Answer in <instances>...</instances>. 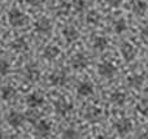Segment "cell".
Returning a JSON list of instances; mask_svg holds the SVG:
<instances>
[{"instance_id":"1","label":"cell","mask_w":148,"mask_h":139,"mask_svg":"<svg viewBox=\"0 0 148 139\" xmlns=\"http://www.w3.org/2000/svg\"><path fill=\"white\" fill-rule=\"evenodd\" d=\"M8 21H9V23L13 27H21V26H23L27 22V16L23 12H21L20 9L13 8V9H10L8 12Z\"/></svg>"},{"instance_id":"2","label":"cell","mask_w":148,"mask_h":139,"mask_svg":"<svg viewBox=\"0 0 148 139\" xmlns=\"http://www.w3.org/2000/svg\"><path fill=\"white\" fill-rule=\"evenodd\" d=\"M97 72L104 78H113L116 75V73H117V68L110 61H103L97 66Z\"/></svg>"},{"instance_id":"3","label":"cell","mask_w":148,"mask_h":139,"mask_svg":"<svg viewBox=\"0 0 148 139\" xmlns=\"http://www.w3.org/2000/svg\"><path fill=\"white\" fill-rule=\"evenodd\" d=\"M83 117L86 121L91 122V124H95V122H97L101 118V109L97 108V107H94V105H88L84 108Z\"/></svg>"},{"instance_id":"4","label":"cell","mask_w":148,"mask_h":139,"mask_svg":"<svg viewBox=\"0 0 148 139\" xmlns=\"http://www.w3.org/2000/svg\"><path fill=\"white\" fill-rule=\"evenodd\" d=\"M55 111L60 116H66V114H69L73 111V104L69 100H66V99L61 98L55 101Z\"/></svg>"},{"instance_id":"5","label":"cell","mask_w":148,"mask_h":139,"mask_svg":"<svg viewBox=\"0 0 148 139\" xmlns=\"http://www.w3.org/2000/svg\"><path fill=\"white\" fill-rule=\"evenodd\" d=\"M120 51H121L122 57L125 59V61H127V62L133 61L136 57V48L131 43H129V42H123V43L121 44Z\"/></svg>"},{"instance_id":"6","label":"cell","mask_w":148,"mask_h":139,"mask_svg":"<svg viewBox=\"0 0 148 139\" xmlns=\"http://www.w3.org/2000/svg\"><path fill=\"white\" fill-rule=\"evenodd\" d=\"M70 65L74 70H83L88 66V59L83 53H75L70 60Z\"/></svg>"},{"instance_id":"7","label":"cell","mask_w":148,"mask_h":139,"mask_svg":"<svg viewBox=\"0 0 148 139\" xmlns=\"http://www.w3.org/2000/svg\"><path fill=\"white\" fill-rule=\"evenodd\" d=\"M44 103V98L40 92H31L26 96V105L31 109L39 108Z\"/></svg>"},{"instance_id":"8","label":"cell","mask_w":148,"mask_h":139,"mask_svg":"<svg viewBox=\"0 0 148 139\" xmlns=\"http://www.w3.org/2000/svg\"><path fill=\"white\" fill-rule=\"evenodd\" d=\"M49 82L53 86H64L68 82V74L65 70H55L49 75Z\"/></svg>"},{"instance_id":"9","label":"cell","mask_w":148,"mask_h":139,"mask_svg":"<svg viewBox=\"0 0 148 139\" xmlns=\"http://www.w3.org/2000/svg\"><path fill=\"white\" fill-rule=\"evenodd\" d=\"M114 129L117 130L118 134L123 137V135L129 134V133L131 131V129H133V122H131L130 118H121L116 122Z\"/></svg>"},{"instance_id":"10","label":"cell","mask_w":148,"mask_h":139,"mask_svg":"<svg viewBox=\"0 0 148 139\" xmlns=\"http://www.w3.org/2000/svg\"><path fill=\"white\" fill-rule=\"evenodd\" d=\"M25 121V116L17 111H10L7 116V122L12 127H20Z\"/></svg>"},{"instance_id":"11","label":"cell","mask_w":148,"mask_h":139,"mask_svg":"<svg viewBox=\"0 0 148 139\" xmlns=\"http://www.w3.org/2000/svg\"><path fill=\"white\" fill-rule=\"evenodd\" d=\"M51 133V124L46 120H40L35 124V134L39 138H47Z\"/></svg>"},{"instance_id":"12","label":"cell","mask_w":148,"mask_h":139,"mask_svg":"<svg viewBox=\"0 0 148 139\" xmlns=\"http://www.w3.org/2000/svg\"><path fill=\"white\" fill-rule=\"evenodd\" d=\"M51 29H52L51 21L46 17H40L35 22V31L39 34H48L51 31Z\"/></svg>"},{"instance_id":"13","label":"cell","mask_w":148,"mask_h":139,"mask_svg":"<svg viewBox=\"0 0 148 139\" xmlns=\"http://www.w3.org/2000/svg\"><path fill=\"white\" fill-rule=\"evenodd\" d=\"M23 74H25L26 79L30 81V82H36V81L40 78V72H39V69L35 65H27V66L25 68Z\"/></svg>"},{"instance_id":"14","label":"cell","mask_w":148,"mask_h":139,"mask_svg":"<svg viewBox=\"0 0 148 139\" xmlns=\"http://www.w3.org/2000/svg\"><path fill=\"white\" fill-rule=\"evenodd\" d=\"M77 92L81 96H91L94 94V85L91 82L83 81L77 86Z\"/></svg>"},{"instance_id":"15","label":"cell","mask_w":148,"mask_h":139,"mask_svg":"<svg viewBox=\"0 0 148 139\" xmlns=\"http://www.w3.org/2000/svg\"><path fill=\"white\" fill-rule=\"evenodd\" d=\"M147 8L148 5L144 0H133L131 1V10L136 16H143L147 12Z\"/></svg>"},{"instance_id":"16","label":"cell","mask_w":148,"mask_h":139,"mask_svg":"<svg viewBox=\"0 0 148 139\" xmlns=\"http://www.w3.org/2000/svg\"><path fill=\"white\" fill-rule=\"evenodd\" d=\"M62 35H64L65 40L69 42V43L75 42L79 38V33L74 26H65L64 30H62Z\"/></svg>"},{"instance_id":"17","label":"cell","mask_w":148,"mask_h":139,"mask_svg":"<svg viewBox=\"0 0 148 139\" xmlns=\"http://www.w3.org/2000/svg\"><path fill=\"white\" fill-rule=\"evenodd\" d=\"M0 95H1V99L3 100H13V99L16 98V95H17V90H16L13 86H3L1 90H0Z\"/></svg>"},{"instance_id":"18","label":"cell","mask_w":148,"mask_h":139,"mask_svg":"<svg viewBox=\"0 0 148 139\" xmlns=\"http://www.w3.org/2000/svg\"><path fill=\"white\" fill-rule=\"evenodd\" d=\"M60 55V48L57 46H47L43 51V57L48 61H53Z\"/></svg>"},{"instance_id":"19","label":"cell","mask_w":148,"mask_h":139,"mask_svg":"<svg viewBox=\"0 0 148 139\" xmlns=\"http://www.w3.org/2000/svg\"><path fill=\"white\" fill-rule=\"evenodd\" d=\"M108 46H109V40L105 36H96L94 39V42H92V47L99 52L105 51L108 48Z\"/></svg>"},{"instance_id":"20","label":"cell","mask_w":148,"mask_h":139,"mask_svg":"<svg viewBox=\"0 0 148 139\" xmlns=\"http://www.w3.org/2000/svg\"><path fill=\"white\" fill-rule=\"evenodd\" d=\"M10 47H12V49L14 52H26L29 49L27 42H26L23 38L14 39V40L12 42V44H10Z\"/></svg>"},{"instance_id":"21","label":"cell","mask_w":148,"mask_h":139,"mask_svg":"<svg viewBox=\"0 0 148 139\" xmlns=\"http://www.w3.org/2000/svg\"><path fill=\"white\" fill-rule=\"evenodd\" d=\"M144 77L142 74H131L127 77V85L133 88H139L143 86Z\"/></svg>"},{"instance_id":"22","label":"cell","mask_w":148,"mask_h":139,"mask_svg":"<svg viewBox=\"0 0 148 139\" xmlns=\"http://www.w3.org/2000/svg\"><path fill=\"white\" fill-rule=\"evenodd\" d=\"M110 101H112L113 104H116V105H122L123 103L126 101V94L122 92V91H113L112 94H110Z\"/></svg>"},{"instance_id":"23","label":"cell","mask_w":148,"mask_h":139,"mask_svg":"<svg viewBox=\"0 0 148 139\" xmlns=\"http://www.w3.org/2000/svg\"><path fill=\"white\" fill-rule=\"evenodd\" d=\"M23 116H25V120H26V121L31 122V124H34V125H35L36 122H39V121L42 120L40 113H39V112H36V111H33V109L27 111V112H26V114H23Z\"/></svg>"},{"instance_id":"24","label":"cell","mask_w":148,"mask_h":139,"mask_svg":"<svg viewBox=\"0 0 148 139\" xmlns=\"http://www.w3.org/2000/svg\"><path fill=\"white\" fill-rule=\"evenodd\" d=\"M86 22L88 25H97L100 22V14L96 10H90L86 16Z\"/></svg>"},{"instance_id":"25","label":"cell","mask_w":148,"mask_h":139,"mask_svg":"<svg viewBox=\"0 0 148 139\" xmlns=\"http://www.w3.org/2000/svg\"><path fill=\"white\" fill-rule=\"evenodd\" d=\"M113 29H114V33L117 34H122L123 31L127 29V25H126V21L123 20V18H120V20L114 21V23H113Z\"/></svg>"},{"instance_id":"26","label":"cell","mask_w":148,"mask_h":139,"mask_svg":"<svg viewBox=\"0 0 148 139\" xmlns=\"http://www.w3.org/2000/svg\"><path fill=\"white\" fill-rule=\"evenodd\" d=\"M136 109H138V112L140 114L148 117V100L147 99H143V100L139 101L138 105H136Z\"/></svg>"},{"instance_id":"27","label":"cell","mask_w":148,"mask_h":139,"mask_svg":"<svg viewBox=\"0 0 148 139\" xmlns=\"http://www.w3.org/2000/svg\"><path fill=\"white\" fill-rule=\"evenodd\" d=\"M62 139H79V133L74 129H66L62 133Z\"/></svg>"},{"instance_id":"28","label":"cell","mask_w":148,"mask_h":139,"mask_svg":"<svg viewBox=\"0 0 148 139\" xmlns=\"http://www.w3.org/2000/svg\"><path fill=\"white\" fill-rule=\"evenodd\" d=\"M70 5H72V8L74 9V12H77V13H81L82 10H84V8H86L84 0H73V3Z\"/></svg>"},{"instance_id":"29","label":"cell","mask_w":148,"mask_h":139,"mask_svg":"<svg viewBox=\"0 0 148 139\" xmlns=\"http://www.w3.org/2000/svg\"><path fill=\"white\" fill-rule=\"evenodd\" d=\"M70 8H72V5L70 4H68V3H62V4H60V7L57 8V14L66 16L68 13L70 12Z\"/></svg>"},{"instance_id":"30","label":"cell","mask_w":148,"mask_h":139,"mask_svg":"<svg viewBox=\"0 0 148 139\" xmlns=\"http://www.w3.org/2000/svg\"><path fill=\"white\" fill-rule=\"evenodd\" d=\"M9 72V62L4 59H0V75H5Z\"/></svg>"},{"instance_id":"31","label":"cell","mask_w":148,"mask_h":139,"mask_svg":"<svg viewBox=\"0 0 148 139\" xmlns=\"http://www.w3.org/2000/svg\"><path fill=\"white\" fill-rule=\"evenodd\" d=\"M140 36H142V39H143L144 42H147L148 43V25H146L140 30Z\"/></svg>"},{"instance_id":"32","label":"cell","mask_w":148,"mask_h":139,"mask_svg":"<svg viewBox=\"0 0 148 139\" xmlns=\"http://www.w3.org/2000/svg\"><path fill=\"white\" fill-rule=\"evenodd\" d=\"M105 3H107L109 7L116 8V7H118V5L121 4V0H105Z\"/></svg>"},{"instance_id":"33","label":"cell","mask_w":148,"mask_h":139,"mask_svg":"<svg viewBox=\"0 0 148 139\" xmlns=\"http://www.w3.org/2000/svg\"><path fill=\"white\" fill-rule=\"evenodd\" d=\"M26 3H27L29 5H33V7H35V5H39L40 4V0H25Z\"/></svg>"},{"instance_id":"34","label":"cell","mask_w":148,"mask_h":139,"mask_svg":"<svg viewBox=\"0 0 148 139\" xmlns=\"http://www.w3.org/2000/svg\"><path fill=\"white\" fill-rule=\"evenodd\" d=\"M143 139H148V130H146V133L143 134Z\"/></svg>"},{"instance_id":"35","label":"cell","mask_w":148,"mask_h":139,"mask_svg":"<svg viewBox=\"0 0 148 139\" xmlns=\"http://www.w3.org/2000/svg\"><path fill=\"white\" fill-rule=\"evenodd\" d=\"M96 139H109V138H107L105 135H99V137H97Z\"/></svg>"},{"instance_id":"36","label":"cell","mask_w":148,"mask_h":139,"mask_svg":"<svg viewBox=\"0 0 148 139\" xmlns=\"http://www.w3.org/2000/svg\"><path fill=\"white\" fill-rule=\"evenodd\" d=\"M0 139H4V135H3L1 131H0Z\"/></svg>"},{"instance_id":"37","label":"cell","mask_w":148,"mask_h":139,"mask_svg":"<svg viewBox=\"0 0 148 139\" xmlns=\"http://www.w3.org/2000/svg\"><path fill=\"white\" fill-rule=\"evenodd\" d=\"M147 64H148V55H147Z\"/></svg>"}]
</instances>
